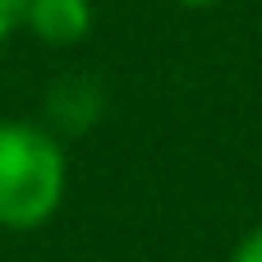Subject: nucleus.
I'll use <instances>...</instances> for the list:
<instances>
[{
  "mask_svg": "<svg viewBox=\"0 0 262 262\" xmlns=\"http://www.w3.org/2000/svg\"><path fill=\"white\" fill-rule=\"evenodd\" d=\"M69 193L64 143L32 120H0V230H41Z\"/></svg>",
  "mask_w": 262,
  "mask_h": 262,
  "instance_id": "obj_1",
  "label": "nucleus"
},
{
  "mask_svg": "<svg viewBox=\"0 0 262 262\" xmlns=\"http://www.w3.org/2000/svg\"><path fill=\"white\" fill-rule=\"evenodd\" d=\"M92 23H97L92 0H28L23 9V32H32L41 46H55V51L88 41Z\"/></svg>",
  "mask_w": 262,
  "mask_h": 262,
  "instance_id": "obj_2",
  "label": "nucleus"
},
{
  "mask_svg": "<svg viewBox=\"0 0 262 262\" xmlns=\"http://www.w3.org/2000/svg\"><path fill=\"white\" fill-rule=\"evenodd\" d=\"M23 9H28V0H0V46L14 32H23Z\"/></svg>",
  "mask_w": 262,
  "mask_h": 262,
  "instance_id": "obj_3",
  "label": "nucleus"
},
{
  "mask_svg": "<svg viewBox=\"0 0 262 262\" xmlns=\"http://www.w3.org/2000/svg\"><path fill=\"white\" fill-rule=\"evenodd\" d=\"M230 262H262V226H258V230H249V235L235 244Z\"/></svg>",
  "mask_w": 262,
  "mask_h": 262,
  "instance_id": "obj_4",
  "label": "nucleus"
},
{
  "mask_svg": "<svg viewBox=\"0 0 262 262\" xmlns=\"http://www.w3.org/2000/svg\"><path fill=\"white\" fill-rule=\"evenodd\" d=\"M175 5H189V9H207V5H221V0H175Z\"/></svg>",
  "mask_w": 262,
  "mask_h": 262,
  "instance_id": "obj_5",
  "label": "nucleus"
}]
</instances>
